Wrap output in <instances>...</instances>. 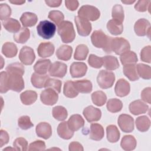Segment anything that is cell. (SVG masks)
<instances>
[{"label":"cell","mask_w":151,"mask_h":151,"mask_svg":"<svg viewBox=\"0 0 151 151\" xmlns=\"http://www.w3.org/2000/svg\"><path fill=\"white\" fill-rule=\"evenodd\" d=\"M151 47L147 45L145 47L140 51V59L142 61L150 63L151 61Z\"/></svg>","instance_id":"obj_54"},{"label":"cell","mask_w":151,"mask_h":151,"mask_svg":"<svg viewBox=\"0 0 151 151\" xmlns=\"http://www.w3.org/2000/svg\"><path fill=\"white\" fill-rule=\"evenodd\" d=\"M123 73L130 81H136L139 78L137 73L136 65L135 64L124 65L123 67Z\"/></svg>","instance_id":"obj_35"},{"label":"cell","mask_w":151,"mask_h":151,"mask_svg":"<svg viewBox=\"0 0 151 151\" xmlns=\"http://www.w3.org/2000/svg\"><path fill=\"white\" fill-rule=\"evenodd\" d=\"M72 52L73 48L71 46L67 45H63L57 50L56 56L59 60L68 61L71 58Z\"/></svg>","instance_id":"obj_25"},{"label":"cell","mask_w":151,"mask_h":151,"mask_svg":"<svg viewBox=\"0 0 151 151\" xmlns=\"http://www.w3.org/2000/svg\"><path fill=\"white\" fill-rule=\"evenodd\" d=\"M136 126L137 130L141 132H145L149 130L150 126V120L146 116L138 117L136 119Z\"/></svg>","instance_id":"obj_38"},{"label":"cell","mask_w":151,"mask_h":151,"mask_svg":"<svg viewBox=\"0 0 151 151\" xmlns=\"http://www.w3.org/2000/svg\"><path fill=\"white\" fill-rule=\"evenodd\" d=\"M118 124L120 129L124 133H130L134 130L133 118L126 114H122L119 116Z\"/></svg>","instance_id":"obj_9"},{"label":"cell","mask_w":151,"mask_h":151,"mask_svg":"<svg viewBox=\"0 0 151 151\" xmlns=\"http://www.w3.org/2000/svg\"><path fill=\"white\" fill-rule=\"evenodd\" d=\"M19 58L22 64L31 65L35 58L33 49L28 46H24L19 51Z\"/></svg>","instance_id":"obj_12"},{"label":"cell","mask_w":151,"mask_h":151,"mask_svg":"<svg viewBox=\"0 0 151 151\" xmlns=\"http://www.w3.org/2000/svg\"><path fill=\"white\" fill-rule=\"evenodd\" d=\"M83 113L86 119L90 123L99 121L101 117V110L93 106H89L86 107Z\"/></svg>","instance_id":"obj_14"},{"label":"cell","mask_w":151,"mask_h":151,"mask_svg":"<svg viewBox=\"0 0 151 151\" xmlns=\"http://www.w3.org/2000/svg\"><path fill=\"white\" fill-rule=\"evenodd\" d=\"M46 4L50 7H58L62 3L61 0H45Z\"/></svg>","instance_id":"obj_60"},{"label":"cell","mask_w":151,"mask_h":151,"mask_svg":"<svg viewBox=\"0 0 151 151\" xmlns=\"http://www.w3.org/2000/svg\"><path fill=\"white\" fill-rule=\"evenodd\" d=\"M38 21V17L34 13L25 12L20 17V21L25 27H30L35 25Z\"/></svg>","instance_id":"obj_23"},{"label":"cell","mask_w":151,"mask_h":151,"mask_svg":"<svg viewBox=\"0 0 151 151\" xmlns=\"http://www.w3.org/2000/svg\"><path fill=\"white\" fill-rule=\"evenodd\" d=\"M74 21L77 27V29L78 34L83 37L88 36L91 31L92 27L91 23L78 16L74 18Z\"/></svg>","instance_id":"obj_8"},{"label":"cell","mask_w":151,"mask_h":151,"mask_svg":"<svg viewBox=\"0 0 151 151\" xmlns=\"http://www.w3.org/2000/svg\"><path fill=\"white\" fill-rule=\"evenodd\" d=\"M78 16L87 21H94L99 18L100 12V11L94 6L85 5L79 9Z\"/></svg>","instance_id":"obj_5"},{"label":"cell","mask_w":151,"mask_h":151,"mask_svg":"<svg viewBox=\"0 0 151 151\" xmlns=\"http://www.w3.org/2000/svg\"><path fill=\"white\" fill-rule=\"evenodd\" d=\"M120 60L123 65L135 64L137 63L138 58L136 54L131 51H128L120 55Z\"/></svg>","instance_id":"obj_37"},{"label":"cell","mask_w":151,"mask_h":151,"mask_svg":"<svg viewBox=\"0 0 151 151\" xmlns=\"http://www.w3.org/2000/svg\"><path fill=\"white\" fill-rule=\"evenodd\" d=\"M115 81L114 74L109 71L102 70L97 77V81L99 86L103 89H107L113 86Z\"/></svg>","instance_id":"obj_6"},{"label":"cell","mask_w":151,"mask_h":151,"mask_svg":"<svg viewBox=\"0 0 151 151\" xmlns=\"http://www.w3.org/2000/svg\"><path fill=\"white\" fill-rule=\"evenodd\" d=\"M9 2L13 4H16V5H22L25 2V1H18V0H15V1H9Z\"/></svg>","instance_id":"obj_61"},{"label":"cell","mask_w":151,"mask_h":151,"mask_svg":"<svg viewBox=\"0 0 151 151\" xmlns=\"http://www.w3.org/2000/svg\"><path fill=\"white\" fill-rule=\"evenodd\" d=\"M104 134V129L101 124L99 123H92L91 124L89 134L90 139L99 141L103 139Z\"/></svg>","instance_id":"obj_20"},{"label":"cell","mask_w":151,"mask_h":151,"mask_svg":"<svg viewBox=\"0 0 151 151\" xmlns=\"http://www.w3.org/2000/svg\"><path fill=\"white\" fill-rule=\"evenodd\" d=\"M57 133L61 138L65 140L71 139L74 135V132L69 127L67 122H63L58 124Z\"/></svg>","instance_id":"obj_22"},{"label":"cell","mask_w":151,"mask_h":151,"mask_svg":"<svg viewBox=\"0 0 151 151\" xmlns=\"http://www.w3.org/2000/svg\"><path fill=\"white\" fill-rule=\"evenodd\" d=\"M141 98L144 101L150 104L151 103V88L146 87L144 88L141 93Z\"/></svg>","instance_id":"obj_56"},{"label":"cell","mask_w":151,"mask_h":151,"mask_svg":"<svg viewBox=\"0 0 151 151\" xmlns=\"http://www.w3.org/2000/svg\"><path fill=\"white\" fill-rule=\"evenodd\" d=\"M74 86L78 93H89L92 91V83L88 80H81L74 81Z\"/></svg>","instance_id":"obj_27"},{"label":"cell","mask_w":151,"mask_h":151,"mask_svg":"<svg viewBox=\"0 0 151 151\" xmlns=\"http://www.w3.org/2000/svg\"><path fill=\"white\" fill-rule=\"evenodd\" d=\"M21 102L25 105H31L37 99V94L35 91L27 90L20 95Z\"/></svg>","instance_id":"obj_33"},{"label":"cell","mask_w":151,"mask_h":151,"mask_svg":"<svg viewBox=\"0 0 151 151\" xmlns=\"http://www.w3.org/2000/svg\"><path fill=\"white\" fill-rule=\"evenodd\" d=\"M30 37V31L29 29L23 27L21 28L19 31L14 35V40L16 42L20 44L25 43Z\"/></svg>","instance_id":"obj_36"},{"label":"cell","mask_w":151,"mask_h":151,"mask_svg":"<svg viewBox=\"0 0 151 151\" xmlns=\"http://www.w3.org/2000/svg\"><path fill=\"white\" fill-rule=\"evenodd\" d=\"M37 135L44 139H49L52 135V128L51 125L47 122H40L35 129Z\"/></svg>","instance_id":"obj_18"},{"label":"cell","mask_w":151,"mask_h":151,"mask_svg":"<svg viewBox=\"0 0 151 151\" xmlns=\"http://www.w3.org/2000/svg\"><path fill=\"white\" fill-rule=\"evenodd\" d=\"M111 17L113 19L122 22L124 20V11L123 6L120 4H116L112 8Z\"/></svg>","instance_id":"obj_45"},{"label":"cell","mask_w":151,"mask_h":151,"mask_svg":"<svg viewBox=\"0 0 151 151\" xmlns=\"http://www.w3.org/2000/svg\"><path fill=\"white\" fill-rule=\"evenodd\" d=\"M49 78L50 77L48 75L40 74L37 73H34L31 76V81L34 87L38 88H41L44 87L45 84Z\"/></svg>","instance_id":"obj_28"},{"label":"cell","mask_w":151,"mask_h":151,"mask_svg":"<svg viewBox=\"0 0 151 151\" xmlns=\"http://www.w3.org/2000/svg\"><path fill=\"white\" fill-rule=\"evenodd\" d=\"M130 45L129 41L122 37L112 38L111 41V50L117 55L122 54L130 51Z\"/></svg>","instance_id":"obj_7"},{"label":"cell","mask_w":151,"mask_h":151,"mask_svg":"<svg viewBox=\"0 0 151 151\" xmlns=\"http://www.w3.org/2000/svg\"><path fill=\"white\" fill-rule=\"evenodd\" d=\"M1 137H0V147H2L8 143L9 137L8 133L6 130L1 129Z\"/></svg>","instance_id":"obj_57"},{"label":"cell","mask_w":151,"mask_h":151,"mask_svg":"<svg viewBox=\"0 0 151 151\" xmlns=\"http://www.w3.org/2000/svg\"><path fill=\"white\" fill-rule=\"evenodd\" d=\"M14 147L16 150L25 151L28 149V142L24 137H18L13 142Z\"/></svg>","instance_id":"obj_51"},{"label":"cell","mask_w":151,"mask_h":151,"mask_svg":"<svg viewBox=\"0 0 151 151\" xmlns=\"http://www.w3.org/2000/svg\"><path fill=\"white\" fill-rule=\"evenodd\" d=\"M18 52L17 45L11 42H5L2 47V52L7 58L15 57Z\"/></svg>","instance_id":"obj_32"},{"label":"cell","mask_w":151,"mask_h":151,"mask_svg":"<svg viewBox=\"0 0 151 151\" xmlns=\"http://www.w3.org/2000/svg\"><path fill=\"white\" fill-rule=\"evenodd\" d=\"M51 65V61L49 59H41L37 61L34 66V70L35 73L40 74H45L49 70Z\"/></svg>","instance_id":"obj_29"},{"label":"cell","mask_w":151,"mask_h":151,"mask_svg":"<svg viewBox=\"0 0 151 151\" xmlns=\"http://www.w3.org/2000/svg\"><path fill=\"white\" fill-rule=\"evenodd\" d=\"M58 93L51 88H46L43 90L40 94L41 102L48 106L55 104L58 99Z\"/></svg>","instance_id":"obj_10"},{"label":"cell","mask_w":151,"mask_h":151,"mask_svg":"<svg viewBox=\"0 0 151 151\" xmlns=\"http://www.w3.org/2000/svg\"><path fill=\"white\" fill-rule=\"evenodd\" d=\"M107 109L111 113L120 111L123 108V103L119 99H110L107 103Z\"/></svg>","instance_id":"obj_44"},{"label":"cell","mask_w":151,"mask_h":151,"mask_svg":"<svg viewBox=\"0 0 151 151\" xmlns=\"http://www.w3.org/2000/svg\"><path fill=\"white\" fill-rule=\"evenodd\" d=\"M136 70L139 77L146 80L151 78V68L149 65L139 63L136 65Z\"/></svg>","instance_id":"obj_40"},{"label":"cell","mask_w":151,"mask_h":151,"mask_svg":"<svg viewBox=\"0 0 151 151\" xmlns=\"http://www.w3.org/2000/svg\"><path fill=\"white\" fill-rule=\"evenodd\" d=\"M137 142L132 135H125L122 139L120 142L121 147L124 150H133L136 148Z\"/></svg>","instance_id":"obj_26"},{"label":"cell","mask_w":151,"mask_h":151,"mask_svg":"<svg viewBox=\"0 0 151 151\" xmlns=\"http://www.w3.org/2000/svg\"><path fill=\"white\" fill-rule=\"evenodd\" d=\"M130 90V84L125 79L120 78L117 81L114 87V91L116 96L120 97L126 96L129 94Z\"/></svg>","instance_id":"obj_16"},{"label":"cell","mask_w":151,"mask_h":151,"mask_svg":"<svg viewBox=\"0 0 151 151\" xmlns=\"http://www.w3.org/2000/svg\"><path fill=\"white\" fill-rule=\"evenodd\" d=\"M11 12V7L7 4H0V19L2 21L9 18Z\"/></svg>","instance_id":"obj_52"},{"label":"cell","mask_w":151,"mask_h":151,"mask_svg":"<svg viewBox=\"0 0 151 151\" xmlns=\"http://www.w3.org/2000/svg\"><path fill=\"white\" fill-rule=\"evenodd\" d=\"M67 65L60 61H56L51 64L48 73L50 76L55 77L63 78L67 73Z\"/></svg>","instance_id":"obj_13"},{"label":"cell","mask_w":151,"mask_h":151,"mask_svg":"<svg viewBox=\"0 0 151 151\" xmlns=\"http://www.w3.org/2000/svg\"><path fill=\"white\" fill-rule=\"evenodd\" d=\"M52 113L54 118L58 121L64 120L68 116L67 110L64 107L61 106H55L52 109Z\"/></svg>","instance_id":"obj_43"},{"label":"cell","mask_w":151,"mask_h":151,"mask_svg":"<svg viewBox=\"0 0 151 151\" xmlns=\"http://www.w3.org/2000/svg\"><path fill=\"white\" fill-rule=\"evenodd\" d=\"M91 97L93 103L97 106H103L107 100V96L102 91H94L92 93Z\"/></svg>","instance_id":"obj_42"},{"label":"cell","mask_w":151,"mask_h":151,"mask_svg":"<svg viewBox=\"0 0 151 151\" xmlns=\"http://www.w3.org/2000/svg\"><path fill=\"white\" fill-rule=\"evenodd\" d=\"M24 66L19 63L10 64L6 67V71L9 73H17L23 76L24 74Z\"/></svg>","instance_id":"obj_46"},{"label":"cell","mask_w":151,"mask_h":151,"mask_svg":"<svg viewBox=\"0 0 151 151\" xmlns=\"http://www.w3.org/2000/svg\"><path fill=\"white\" fill-rule=\"evenodd\" d=\"M57 31L64 43H70L75 39V31L73 24L70 21H63L58 25Z\"/></svg>","instance_id":"obj_3"},{"label":"cell","mask_w":151,"mask_h":151,"mask_svg":"<svg viewBox=\"0 0 151 151\" xmlns=\"http://www.w3.org/2000/svg\"><path fill=\"white\" fill-rule=\"evenodd\" d=\"M79 3L78 1H73V0H66L65 1V5L67 8L70 11H75L78 6Z\"/></svg>","instance_id":"obj_58"},{"label":"cell","mask_w":151,"mask_h":151,"mask_svg":"<svg viewBox=\"0 0 151 151\" xmlns=\"http://www.w3.org/2000/svg\"><path fill=\"white\" fill-rule=\"evenodd\" d=\"M63 93L65 97L68 98H74L78 96V92L74 86V81L68 80L64 83Z\"/></svg>","instance_id":"obj_39"},{"label":"cell","mask_w":151,"mask_h":151,"mask_svg":"<svg viewBox=\"0 0 151 151\" xmlns=\"http://www.w3.org/2000/svg\"><path fill=\"white\" fill-rule=\"evenodd\" d=\"M16 150V149L15 148H11V147H6V148H5L4 149H3V151L4 150Z\"/></svg>","instance_id":"obj_63"},{"label":"cell","mask_w":151,"mask_h":151,"mask_svg":"<svg viewBox=\"0 0 151 151\" xmlns=\"http://www.w3.org/2000/svg\"><path fill=\"white\" fill-rule=\"evenodd\" d=\"M2 25L6 30L9 32H17L21 29V25L18 20L12 18H9L2 22Z\"/></svg>","instance_id":"obj_30"},{"label":"cell","mask_w":151,"mask_h":151,"mask_svg":"<svg viewBox=\"0 0 151 151\" xmlns=\"http://www.w3.org/2000/svg\"><path fill=\"white\" fill-rule=\"evenodd\" d=\"M88 48L85 44H79L77 46L74 54V58L76 60H84L87 57Z\"/></svg>","instance_id":"obj_41"},{"label":"cell","mask_w":151,"mask_h":151,"mask_svg":"<svg viewBox=\"0 0 151 151\" xmlns=\"http://www.w3.org/2000/svg\"><path fill=\"white\" fill-rule=\"evenodd\" d=\"M18 126L22 130H28L34 126L30 117L28 116H21L18 120Z\"/></svg>","instance_id":"obj_49"},{"label":"cell","mask_w":151,"mask_h":151,"mask_svg":"<svg viewBox=\"0 0 151 151\" xmlns=\"http://www.w3.org/2000/svg\"><path fill=\"white\" fill-rule=\"evenodd\" d=\"M68 125L73 132L78 130L84 125V120L80 114L72 115L67 121Z\"/></svg>","instance_id":"obj_21"},{"label":"cell","mask_w":151,"mask_h":151,"mask_svg":"<svg viewBox=\"0 0 151 151\" xmlns=\"http://www.w3.org/2000/svg\"><path fill=\"white\" fill-rule=\"evenodd\" d=\"M129 110L134 115H139L147 112L149 106L140 100H134L131 102L129 106Z\"/></svg>","instance_id":"obj_17"},{"label":"cell","mask_w":151,"mask_h":151,"mask_svg":"<svg viewBox=\"0 0 151 151\" xmlns=\"http://www.w3.org/2000/svg\"><path fill=\"white\" fill-rule=\"evenodd\" d=\"M107 139L110 143H116L120 139V132L118 128L113 124H110L106 127Z\"/></svg>","instance_id":"obj_34"},{"label":"cell","mask_w":151,"mask_h":151,"mask_svg":"<svg viewBox=\"0 0 151 151\" xmlns=\"http://www.w3.org/2000/svg\"><path fill=\"white\" fill-rule=\"evenodd\" d=\"M54 45L50 42H41L38 45L37 52L40 57L47 58L51 56L54 52Z\"/></svg>","instance_id":"obj_19"},{"label":"cell","mask_w":151,"mask_h":151,"mask_svg":"<svg viewBox=\"0 0 151 151\" xmlns=\"http://www.w3.org/2000/svg\"><path fill=\"white\" fill-rule=\"evenodd\" d=\"M103 65L107 70H114L119 68V63L116 57L112 55H106L102 57Z\"/></svg>","instance_id":"obj_31"},{"label":"cell","mask_w":151,"mask_h":151,"mask_svg":"<svg viewBox=\"0 0 151 151\" xmlns=\"http://www.w3.org/2000/svg\"><path fill=\"white\" fill-rule=\"evenodd\" d=\"M107 28L109 32L114 35H120L123 31L122 22L114 19H110L108 21L107 24Z\"/></svg>","instance_id":"obj_24"},{"label":"cell","mask_w":151,"mask_h":151,"mask_svg":"<svg viewBox=\"0 0 151 151\" xmlns=\"http://www.w3.org/2000/svg\"><path fill=\"white\" fill-rule=\"evenodd\" d=\"M37 31L41 37L48 40L54 35L56 31V26L54 23L48 20H44L40 21L38 24Z\"/></svg>","instance_id":"obj_4"},{"label":"cell","mask_w":151,"mask_h":151,"mask_svg":"<svg viewBox=\"0 0 151 151\" xmlns=\"http://www.w3.org/2000/svg\"><path fill=\"white\" fill-rule=\"evenodd\" d=\"M135 1H134V0H133V1H131V0H128V1H127V0H126V1H121V2H122V3H123V4H127V5H130V4H133V3H134V2H135Z\"/></svg>","instance_id":"obj_62"},{"label":"cell","mask_w":151,"mask_h":151,"mask_svg":"<svg viewBox=\"0 0 151 151\" xmlns=\"http://www.w3.org/2000/svg\"><path fill=\"white\" fill-rule=\"evenodd\" d=\"M68 149L70 151H83L84 149L81 144L77 142H72L70 143Z\"/></svg>","instance_id":"obj_59"},{"label":"cell","mask_w":151,"mask_h":151,"mask_svg":"<svg viewBox=\"0 0 151 151\" xmlns=\"http://www.w3.org/2000/svg\"><path fill=\"white\" fill-rule=\"evenodd\" d=\"M87 71V66L84 63L74 62L71 64L70 72L73 78H78L84 76Z\"/></svg>","instance_id":"obj_15"},{"label":"cell","mask_w":151,"mask_h":151,"mask_svg":"<svg viewBox=\"0 0 151 151\" xmlns=\"http://www.w3.org/2000/svg\"><path fill=\"white\" fill-rule=\"evenodd\" d=\"M112 37L106 35L101 30L94 31L91 35L93 45L96 48H102L106 53H111V41Z\"/></svg>","instance_id":"obj_2"},{"label":"cell","mask_w":151,"mask_h":151,"mask_svg":"<svg viewBox=\"0 0 151 151\" xmlns=\"http://www.w3.org/2000/svg\"><path fill=\"white\" fill-rule=\"evenodd\" d=\"M48 17L57 25L64 21V14L61 11L57 10L51 11L48 14Z\"/></svg>","instance_id":"obj_48"},{"label":"cell","mask_w":151,"mask_h":151,"mask_svg":"<svg viewBox=\"0 0 151 151\" xmlns=\"http://www.w3.org/2000/svg\"><path fill=\"white\" fill-rule=\"evenodd\" d=\"M88 63L91 67L100 68L103 65L102 57H99L94 54H90L88 57Z\"/></svg>","instance_id":"obj_50"},{"label":"cell","mask_w":151,"mask_h":151,"mask_svg":"<svg viewBox=\"0 0 151 151\" xmlns=\"http://www.w3.org/2000/svg\"><path fill=\"white\" fill-rule=\"evenodd\" d=\"M150 1H138L134 5V8L139 12H145L147 10H149L150 12Z\"/></svg>","instance_id":"obj_53"},{"label":"cell","mask_w":151,"mask_h":151,"mask_svg":"<svg viewBox=\"0 0 151 151\" xmlns=\"http://www.w3.org/2000/svg\"><path fill=\"white\" fill-rule=\"evenodd\" d=\"M134 30L136 34L138 36H145L146 35H148L149 37H150V22L145 18L138 19L134 24Z\"/></svg>","instance_id":"obj_11"},{"label":"cell","mask_w":151,"mask_h":151,"mask_svg":"<svg viewBox=\"0 0 151 151\" xmlns=\"http://www.w3.org/2000/svg\"><path fill=\"white\" fill-rule=\"evenodd\" d=\"M3 81L6 91L9 90L20 92L24 88V81L22 76L17 73L2 71Z\"/></svg>","instance_id":"obj_1"},{"label":"cell","mask_w":151,"mask_h":151,"mask_svg":"<svg viewBox=\"0 0 151 151\" xmlns=\"http://www.w3.org/2000/svg\"><path fill=\"white\" fill-rule=\"evenodd\" d=\"M28 150H44L45 149V144L44 141L36 140L29 145Z\"/></svg>","instance_id":"obj_55"},{"label":"cell","mask_w":151,"mask_h":151,"mask_svg":"<svg viewBox=\"0 0 151 151\" xmlns=\"http://www.w3.org/2000/svg\"><path fill=\"white\" fill-rule=\"evenodd\" d=\"M62 83L60 80L49 78L45 84L44 87L46 88H51L55 90L57 93L61 92Z\"/></svg>","instance_id":"obj_47"}]
</instances>
